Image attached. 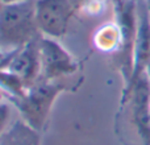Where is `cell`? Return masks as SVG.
Here are the masks:
<instances>
[{
    "label": "cell",
    "mask_w": 150,
    "mask_h": 145,
    "mask_svg": "<svg viewBox=\"0 0 150 145\" xmlns=\"http://www.w3.org/2000/svg\"><path fill=\"white\" fill-rule=\"evenodd\" d=\"M36 0L3 4L0 11V50L5 55L40 38Z\"/></svg>",
    "instance_id": "6da1fadb"
},
{
    "label": "cell",
    "mask_w": 150,
    "mask_h": 145,
    "mask_svg": "<svg viewBox=\"0 0 150 145\" xmlns=\"http://www.w3.org/2000/svg\"><path fill=\"white\" fill-rule=\"evenodd\" d=\"M66 90L65 80H41L32 85L21 96L9 99L20 117L41 132L46 125L52 108L61 92Z\"/></svg>",
    "instance_id": "7a4b0ae2"
},
{
    "label": "cell",
    "mask_w": 150,
    "mask_h": 145,
    "mask_svg": "<svg viewBox=\"0 0 150 145\" xmlns=\"http://www.w3.org/2000/svg\"><path fill=\"white\" fill-rule=\"evenodd\" d=\"M86 0H36V17L42 36L61 38Z\"/></svg>",
    "instance_id": "3957f363"
},
{
    "label": "cell",
    "mask_w": 150,
    "mask_h": 145,
    "mask_svg": "<svg viewBox=\"0 0 150 145\" xmlns=\"http://www.w3.org/2000/svg\"><path fill=\"white\" fill-rule=\"evenodd\" d=\"M41 80H63L78 70V61L58 42L57 38L40 37Z\"/></svg>",
    "instance_id": "277c9868"
},
{
    "label": "cell",
    "mask_w": 150,
    "mask_h": 145,
    "mask_svg": "<svg viewBox=\"0 0 150 145\" xmlns=\"http://www.w3.org/2000/svg\"><path fill=\"white\" fill-rule=\"evenodd\" d=\"M40 38L29 42L18 50L7 54L0 69L16 77L26 88L40 80L41 60H40Z\"/></svg>",
    "instance_id": "5b68a950"
},
{
    "label": "cell",
    "mask_w": 150,
    "mask_h": 145,
    "mask_svg": "<svg viewBox=\"0 0 150 145\" xmlns=\"http://www.w3.org/2000/svg\"><path fill=\"white\" fill-rule=\"evenodd\" d=\"M150 66V18L146 0H137V26L133 44L132 75L125 88V96L137 79Z\"/></svg>",
    "instance_id": "8992f818"
},
{
    "label": "cell",
    "mask_w": 150,
    "mask_h": 145,
    "mask_svg": "<svg viewBox=\"0 0 150 145\" xmlns=\"http://www.w3.org/2000/svg\"><path fill=\"white\" fill-rule=\"evenodd\" d=\"M0 145H41V132L18 117L12 120L1 135Z\"/></svg>",
    "instance_id": "52a82bcc"
},
{
    "label": "cell",
    "mask_w": 150,
    "mask_h": 145,
    "mask_svg": "<svg viewBox=\"0 0 150 145\" xmlns=\"http://www.w3.org/2000/svg\"><path fill=\"white\" fill-rule=\"evenodd\" d=\"M96 49L103 53H115L121 50L124 44L122 31L117 23H107L100 25L92 36Z\"/></svg>",
    "instance_id": "ba28073f"
},
{
    "label": "cell",
    "mask_w": 150,
    "mask_h": 145,
    "mask_svg": "<svg viewBox=\"0 0 150 145\" xmlns=\"http://www.w3.org/2000/svg\"><path fill=\"white\" fill-rule=\"evenodd\" d=\"M12 107L13 104L11 100H1L0 99V137L5 132L8 125L11 124V117H12Z\"/></svg>",
    "instance_id": "9c48e42d"
},
{
    "label": "cell",
    "mask_w": 150,
    "mask_h": 145,
    "mask_svg": "<svg viewBox=\"0 0 150 145\" xmlns=\"http://www.w3.org/2000/svg\"><path fill=\"white\" fill-rule=\"evenodd\" d=\"M3 4H11V3H18V1H26V0H0Z\"/></svg>",
    "instance_id": "30bf717a"
},
{
    "label": "cell",
    "mask_w": 150,
    "mask_h": 145,
    "mask_svg": "<svg viewBox=\"0 0 150 145\" xmlns=\"http://www.w3.org/2000/svg\"><path fill=\"white\" fill-rule=\"evenodd\" d=\"M4 58H5V54L1 52V50H0V63H1L3 61H4Z\"/></svg>",
    "instance_id": "8fae6325"
},
{
    "label": "cell",
    "mask_w": 150,
    "mask_h": 145,
    "mask_svg": "<svg viewBox=\"0 0 150 145\" xmlns=\"http://www.w3.org/2000/svg\"><path fill=\"white\" fill-rule=\"evenodd\" d=\"M146 4H148V11H149V18H150V0H146Z\"/></svg>",
    "instance_id": "7c38bea8"
},
{
    "label": "cell",
    "mask_w": 150,
    "mask_h": 145,
    "mask_svg": "<svg viewBox=\"0 0 150 145\" xmlns=\"http://www.w3.org/2000/svg\"><path fill=\"white\" fill-rule=\"evenodd\" d=\"M1 8H3V3L0 1V11H1Z\"/></svg>",
    "instance_id": "4fadbf2b"
}]
</instances>
